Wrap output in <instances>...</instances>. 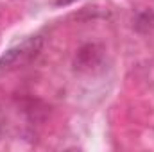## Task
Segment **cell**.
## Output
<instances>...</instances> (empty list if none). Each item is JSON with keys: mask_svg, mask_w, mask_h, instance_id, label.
I'll return each instance as SVG.
<instances>
[{"mask_svg": "<svg viewBox=\"0 0 154 152\" xmlns=\"http://www.w3.org/2000/svg\"><path fill=\"white\" fill-rule=\"evenodd\" d=\"M39 47H41L39 38H31L23 41L22 45L11 48L9 52H5L0 57V68H14L18 65H23L25 61H29L31 57H34L38 54Z\"/></svg>", "mask_w": 154, "mask_h": 152, "instance_id": "obj_1", "label": "cell"}, {"mask_svg": "<svg viewBox=\"0 0 154 152\" xmlns=\"http://www.w3.org/2000/svg\"><path fill=\"white\" fill-rule=\"evenodd\" d=\"M99 56H100V52H97V47H95V45H86V47H82V48L77 52L75 68H88V66L95 65V63L99 61Z\"/></svg>", "mask_w": 154, "mask_h": 152, "instance_id": "obj_2", "label": "cell"}, {"mask_svg": "<svg viewBox=\"0 0 154 152\" xmlns=\"http://www.w3.org/2000/svg\"><path fill=\"white\" fill-rule=\"evenodd\" d=\"M154 23V14L145 11V13H140L138 18H136V29H140L142 25H145V29H149L151 25Z\"/></svg>", "mask_w": 154, "mask_h": 152, "instance_id": "obj_3", "label": "cell"}]
</instances>
